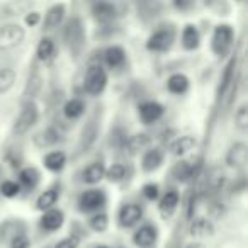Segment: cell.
Instances as JSON below:
<instances>
[{
  "label": "cell",
  "mask_w": 248,
  "mask_h": 248,
  "mask_svg": "<svg viewBox=\"0 0 248 248\" xmlns=\"http://www.w3.org/2000/svg\"><path fill=\"white\" fill-rule=\"evenodd\" d=\"M41 180V173L36 167H26L19 172V186L26 187V189H36V186Z\"/></svg>",
  "instance_id": "24"
},
{
  "label": "cell",
  "mask_w": 248,
  "mask_h": 248,
  "mask_svg": "<svg viewBox=\"0 0 248 248\" xmlns=\"http://www.w3.org/2000/svg\"><path fill=\"white\" fill-rule=\"evenodd\" d=\"M89 224L93 231H97V233H104V231L107 230V226H109V217H107L106 213H97L90 217Z\"/></svg>",
  "instance_id": "33"
},
{
  "label": "cell",
  "mask_w": 248,
  "mask_h": 248,
  "mask_svg": "<svg viewBox=\"0 0 248 248\" xmlns=\"http://www.w3.org/2000/svg\"><path fill=\"white\" fill-rule=\"evenodd\" d=\"M92 16L97 22H102V24H109L116 19L117 11L112 4L109 2H99V4L92 5Z\"/></svg>",
  "instance_id": "13"
},
{
  "label": "cell",
  "mask_w": 248,
  "mask_h": 248,
  "mask_svg": "<svg viewBox=\"0 0 248 248\" xmlns=\"http://www.w3.org/2000/svg\"><path fill=\"white\" fill-rule=\"evenodd\" d=\"M234 124H236V128L245 131L248 128V107L247 104H241L240 107L236 109L234 112Z\"/></svg>",
  "instance_id": "36"
},
{
  "label": "cell",
  "mask_w": 248,
  "mask_h": 248,
  "mask_svg": "<svg viewBox=\"0 0 248 248\" xmlns=\"http://www.w3.org/2000/svg\"><path fill=\"white\" fill-rule=\"evenodd\" d=\"M158 231L155 224H143L133 233V243L140 248H150L156 241Z\"/></svg>",
  "instance_id": "10"
},
{
  "label": "cell",
  "mask_w": 248,
  "mask_h": 248,
  "mask_svg": "<svg viewBox=\"0 0 248 248\" xmlns=\"http://www.w3.org/2000/svg\"><path fill=\"white\" fill-rule=\"evenodd\" d=\"M180 41H182L184 49H187V51H194V49L199 48L201 34H199V31H197L196 26L187 24L186 28L182 29V38H180Z\"/></svg>",
  "instance_id": "18"
},
{
  "label": "cell",
  "mask_w": 248,
  "mask_h": 248,
  "mask_svg": "<svg viewBox=\"0 0 248 248\" xmlns=\"http://www.w3.org/2000/svg\"><path fill=\"white\" fill-rule=\"evenodd\" d=\"M65 4H55L53 7H49L45 16V21H43V29L45 31H51V29L58 28L63 22V19H65Z\"/></svg>",
  "instance_id": "12"
},
{
  "label": "cell",
  "mask_w": 248,
  "mask_h": 248,
  "mask_svg": "<svg viewBox=\"0 0 248 248\" xmlns=\"http://www.w3.org/2000/svg\"><path fill=\"white\" fill-rule=\"evenodd\" d=\"M58 140H60V133L55 128H46L34 136V143L39 148H49V146L56 145Z\"/></svg>",
  "instance_id": "29"
},
{
  "label": "cell",
  "mask_w": 248,
  "mask_h": 248,
  "mask_svg": "<svg viewBox=\"0 0 248 248\" xmlns=\"http://www.w3.org/2000/svg\"><path fill=\"white\" fill-rule=\"evenodd\" d=\"M163 163V152L160 148H150L148 152H145L141 158V169L143 172L152 173L156 169H160Z\"/></svg>",
  "instance_id": "15"
},
{
  "label": "cell",
  "mask_w": 248,
  "mask_h": 248,
  "mask_svg": "<svg viewBox=\"0 0 248 248\" xmlns=\"http://www.w3.org/2000/svg\"><path fill=\"white\" fill-rule=\"evenodd\" d=\"M234 65H236V60H231V62L226 65V70H224V75H223V83H221V89H219V95L221 97H223L224 93H226V90H228V87H230V83L233 82Z\"/></svg>",
  "instance_id": "37"
},
{
  "label": "cell",
  "mask_w": 248,
  "mask_h": 248,
  "mask_svg": "<svg viewBox=\"0 0 248 248\" xmlns=\"http://www.w3.org/2000/svg\"><path fill=\"white\" fill-rule=\"evenodd\" d=\"M175 5L177 9H187V7H190V2H175Z\"/></svg>",
  "instance_id": "43"
},
{
  "label": "cell",
  "mask_w": 248,
  "mask_h": 248,
  "mask_svg": "<svg viewBox=\"0 0 248 248\" xmlns=\"http://www.w3.org/2000/svg\"><path fill=\"white\" fill-rule=\"evenodd\" d=\"M165 109L160 102H155V100H148V102H143L140 104L138 107V114H140V119H141L143 124H152L156 123L160 117L163 116Z\"/></svg>",
  "instance_id": "9"
},
{
  "label": "cell",
  "mask_w": 248,
  "mask_h": 248,
  "mask_svg": "<svg viewBox=\"0 0 248 248\" xmlns=\"http://www.w3.org/2000/svg\"><path fill=\"white\" fill-rule=\"evenodd\" d=\"M234 39V31L230 24H219L214 28L213 32V41H211V48H213L216 56H224L231 49Z\"/></svg>",
  "instance_id": "4"
},
{
  "label": "cell",
  "mask_w": 248,
  "mask_h": 248,
  "mask_svg": "<svg viewBox=\"0 0 248 248\" xmlns=\"http://www.w3.org/2000/svg\"><path fill=\"white\" fill-rule=\"evenodd\" d=\"M107 85V73L100 65H90L83 77V90L90 95H99Z\"/></svg>",
  "instance_id": "3"
},
{
  "label": "cell",
  "mask_w": 248,
  "mask_h": 248,
  "mask_svg": "<svg viewBox=\"0 0 248 248\" xmlns=\"http://www.w3.org/2000/svg\"><path fill=\"white\" fill-rule=\"evenodd\" d=\"M95 133H97L95 131V124H93V121H90V124L87 126L85 129H83V133H82V141L87 138V141L83 143V145H85V148L93 141V140H95Z\"/></svg>",
  "instance_id": "41"
},
{
  "label": "cell",
  "mask_w": 248,
  "mask_h": 248,
  "mask_svg": "<svg viewBox=\"0 0 248 248\" xmlns=\"http://www.w3.org/2000/svg\"><path fill=\"white\" fill-rule=\"evenodd\" d=\"M143 196H145L148 201H156V199H158V196H160L158 184H153V182L145 184V186H143Z\"/></svg>",
  "instance_id": "38"
},
{
  "label": "cell",
  "mask_w": 248,
  "mask_h": 248,
  "mask_svg": "<svg viewBox=\"0 0 248 248\" xmlns=\"http://www.w3.org/2000/svg\"><path fill=\"white\" fill-rule=\"evenodd\" d=\"M26 24L28 26H31V28H34V26H38L39 22H41V14L39 12H36V11H32V12H29L28 16H26Z\"/></svg>",
  "instance_id": "42"
},
{
  "label": "cell",
  "mask_w": 248,
  "mask_h": 248,
  "mask_svg": "<svg viewBox=\"0 0 248 248\" xmlns=\"http://www.w3.org/2000/svg\"><path fill=\"white\" fill-rule=\"evenodd\" d=\"M26 38V31L19 24H5L0 28V51L17 48Z\"/></svg>",
  "instance_id": "5"
},
{
  "label": "cell",
  "mask_w": 248,
  "mask_h": 248,
  "mask_svg": "<svg viewBox=\"0 0 248 248\" xmlns=\"http://www.w3.org/2000/svg\"><path fill=\"white\" fill-rule=\"evenodd\" d=\"M11 248H31V240H29V236L26 233L19 234V236H16L14 240L11 241V245H9Z\"/></svg>",
  "instance_id": "40"
},
{
  "label": "cell",
  "mask_w": 248,
  "mask_h": 248,
  "mask_svg": "<svg viewBox=\"0 0 248 248\" xmlns=\"http://www.w3.org/2000/svg\"><path fill=\"white\" fill-rule=\"evenodd\" d=\"M175 39V32L173 29H158L156 32H153L146 41V49L155 53H163L167 49H170V46L173 45Z\"/></svg>",
  "instance_id": "7"
},
{
  "label": "cell",
  "mask_w": 248,
  "mask_h": 248,
  "mask_svg": "<svg viewBox=\"0 0 248 248\" xmlns=\"http://www.w3.org/2000/svg\"><path fill=\"white\" fill-rule=\"evenodd\" d=\"M172 175L175 177V180H179V182H187V180L194 177V169L189 162H179V163H175V167L172 169Z\"/></svg>",
  "instance_id": "32"
},
{
  "label": "cell",
  "mask_w": 248,
  "mask_h": 248,
  "mask_svg": "<svg viewBox=\"0 0 248 248\" xmlns=\"http://www.w3.org/2000/svg\"><path fill=\"white\" fill-rule=\"evenodd\" d=\"M143 217V209L138 204H124L119 209L117 214V221H119L121 228H133L135 224L140 223Z\"/></svg>",
  "instance_id": "8"
},
{
  "label": "cell",
  "mask_w": 248,
  "mask_h": 248,
  "mask_svg": "<svg viewBox=\"0 0 248 248\" xmlns=\"http://www.w3.org/2000/svg\"><path fill=\"white\" fill-rule=\"evenodd\" d=\"M38 117H39V109H38V104L34 100H28V102L22 106L21 112H19L17 119L14 123V135L21 136V135H26L29 129L38 123Z\"/></svg>",
  "instance_id": "2"
},
{
  "label": "cell",
  "mask_w": 248,
  "mask_h": 248,
  "mask_svg": "<svg viewBox=\"0 0 248 248\" xmlns=\"http://www.w3.org/2000/svg\"><path fill=\"white\" fill-rule=\"evenodd\" d=\"M55 43L51 38H41L38 43V48H36V55H38L39 62H49V60L55 56Z\"/></svg>",
  "instance_id": "30"
},
{
  "label": "cell",
  "mask_w": 248,
  "mask_h": 248,
  "mask_svg": "<svg viewBox=\"0 0 248 248\" xmlns=\"http://www.w3.org/2000/svg\"><path fill=\"white\" fill-rule=\"evenodd\" d=\"M196 143H197L196 138L190 135L179 136V138L170 145V152H172V155H175V156H182V155H186V153H189L190 150L196 146Z\"/></svg>",
  "instance_id": "27"
},
{
  "label": "cell",
  "mask_w": 248,
  "mask_h": 248,
  "mask_svg": "<svg viewBox=\"0 0 248 248\" xmlns=\"http://www.w3.org/2000/svg\"><path fill=\"white\" fill-rule=\"evenodd\" d=\"M60 199V190L56 187H51V189H46L45 192L39 194L38 201H36V209L38 211H49L55 207L56 201Z\"/></svg>",
  "instance_id": "23"
},
{
  "label": "cell",
  "mask_w": 248,
  "mask_h": 248,
  "mask_svg": "<svg viewBox=\"0 0 248 248\" xmlns=\"http://www.w3.org/2000/svg\"><path fill=\"white\" fill-rule=\"evenodd\" d=\"M99 248H109V247H99Z\"/></svg>",
  "instance_id": "45"
},
{
  "label": "cell",
  "mask_w": 248,
  "mask_h": 248,
  "mask_svg": "<svg viewBox=\"0 0 248 248\" xmlns=\"http://www.w3.org/2000/svg\"><path fill=\"white\" fill-rule=\"evenodd\" d=\"M104 177H106V167H104L102 162L90 163V165L87 167V169L83 170V173H82L83 182L90 184V186H93V184H99Z\"/></svg>",
  "instance_id": "21"
},
{
  "label": "cell",
  "mask_w": 248,
  "mask_h": 248,
  "mask_svg": "<svg viewBox=\"0 0 248 248\" xmlns=\"http://www.w3.org/2000/svg\"><path fill=\"white\" fill-rule=\"evenodd\" d=\"M167 90L175 95H182L189 90V78L184 73H173L167 80Z\"/></svg>",
  "instance_id": "26"
},
{
  "label": "cell",
  "mask_w": 248,
  "mask_h": 248,
  "mask_svg": "<svg viewBox=\"0 0 248 248\" xmlns=\"http://www.w3.org/2000/svg\"><path fill=\"white\" fill-rule=\"evenodd\" d=\"M186 248H206V247H204L202 243H189Z\"/></svg>",
  "instance_id": "44"
},
{
  "label": "cell",
  "mask_w": 248,
  "mask_h": 248,
  "mask_svg": "<svg viewBox=\"0 0 248 248\" xmlns=\"http://www.w3.org/2000/svg\"><path fill=\"white\" fill-rule=\"evenodd\" d=\"M16 70L14 68H9V66H5V68H0V95L5 92H9V90L14 87L16 83Z\"/></svg>",
  "instance_id": "31"
},
{
  "label": "cell",
  "mask_w": 248,
  "mask_h": 248,
  "mask_svg": "<svg viewBox=\"0 0 248 248\" xmlns=\"http://www.w3.org/2000/svg\"><path fill=\"white\" fill-rule=\"evenodd\" d=\"M177 206H179V192L175 190H169L165 192V196L160 199V204H158V211L163 217H170L173 213H175Z\"/></svg>",
  "instance_id": "19"
},
{
  "label": "cell",
  "mask_w": 248,
  "mask_h": 248,
  "mask_svg": "<svg viewBox=\"0 0 248 248\" xmlns=\"http://www.w3.org/2000/svg\"><path fill=\"white\" fill-rule=\"evenodd\" d=\"M106 194L104 190H99V189H90V190H85V192L80 194L78 197V209L82 213H92V211H97L100 207L106 206Z\"/></svg>",
  "instance_id": "6"
},
{
  "label": "cell",
  "mask_w": 248,
  "mask_h": 248,
  "mask_svg": "<svg viewBox=\"0 0 248 248\" xmlns=\"http://www.w3.org/2000/svg\"><path fill=\"white\" fill-rule=\"evenodd\" d=\"M106 177L109 182H121L126 177V169L121 163H112L109 169H106Z\"/></svg>",
  "instance_id": "34"
},
{
  "label": "cell",
  "mask_w": 248,
  "mask_h": 248,
  "mask_svg": "<svg viewBox=\"0 0 248 248\" xmlns=\"http://www.w3.org/2000/svg\"><path fill=\"white\" fill-rule=\"evenodd\" d=\"M78 245H80V238L77 234H70V236L60 240L55 248H78Z\"/></svg>",
  "instance_id": "39"
},
{
  "label": "cell",
  "mask_w": 248,
  "mask_h": 248,
  "mask_svg": "<svg viewBox=\"0 0 248 248\" xmlns=\"http://www.w3.org/2000/svg\"><path fill=\"white\" fill-rule=\"evenodd\" d=\"M63 38L68 46V49L73 55H78L82 51L83 45H85V29H83L82 19L80 17H72L65 26L63 31Z\"/></svg>",
  "instance_id": "1"
},
{
  "label": "cell",
  "mask_w": 248,
  "mask_h": 248,
  "mask_svg": "<svg viewBox=\"0 0 248 248\" xmlns=\"http://www.w3.org/2000/svg\"><path fill=\"white\" fill-rule=\"evenodd\" d=\"M190 236L194 238H207L214 233V226L207 217H197V219L192 221L189 228Z\"/></svg>",
  "instance_id": "22"
},
{
  "label": "cell",
  "mask_w": 248,
  "mask_h": 248,
  "mask_svg": "<svg viewBox=\"0 0 248 248\" xmlns=\"http://www.w3.org/2000/svg\"><path fill=\"white\" fill-rule=\"evenodd\" d=\"M0 194L4 197L12 199V197L21 194V186L17 182H14V180H4V182L0 184Z\"/></svg>",
  "instance_id": "35"
},
{
  "label": "cell",
  "mask_w": 248,
  "mask_h": 248,
  "mask_svg": "<svg viewBox=\"0 0 248 248\" xmlns=\"http://www.w3.org/2000/svg\"><path fill=\"white\" fill-rule=\"evenodd\" d=\"M63 114L66 119L77 121L85 114V102L82 99H70L68 102L63 106Z\"/></svg>",
  "instance_id": "28"
},
{
  "label": "cell",
  "mask_w": 248,
  "mask_h": 248,
  "mask_svg": "<svg viewBox=\"0 0 248 248\" xmlns=\"http://www.w3.org/2000/svg\"><path fill=\"white\" fill-rule=\"evenodd\" d=\"M0 173H2V170H0Z\"/></svg>",
  "instance_id": "46"
},
{
  "label": "cell",
  "mask_w": 248,
  "mask_h": 248,
  "mask_svg": "<svg viewBox=\"0 0 248 248\" xmlns=\"http://www.w3.org/2000/svg\"><path fill=\"white\" fill-rule=\"evenodd\" d=\"M150 143V136L146 135V133H138V135L135 136H129L128 140H126V143H124V152L128 153V155H138L141 150H145L146 146H148Z\"/></svg>",
  "instance_id": "17"
},
{
  "label": "cell",
  "mask_w": 248,
  "mask_h": 248,
  "mask_svg": "<svg viewBox=\"0 0 248 248\" xmlns=\"http://www.w3.org/2000/svg\"><path fill=\"white\" fill-rule=\"evenodd\" d=\"M26 230L24 223L17 219H9L5 223L0 224V241H9L11 243L16 236L22 234Z\"/></svg>",
  "instance_id": "14"
},
{
  "label": "cell",
  "mask_w": 248,
  "mask_h": 248,
  "mask_svg": "<svg viewBox=\"0 0 248 248\" xmlns=\"http://www.w3.org/2000/svg\"><path fill=\"white\" fill-rule=\"evenodd\" d=\"M104 60H106V65L109 68H119L126 62V53L121 46H109L104 51Z\"/></svg>",
  "instance_id": "25"
},
{
  "label": "cell",
  "mask_w": 248,
  "mask_h": 248,
  "mask_svg": "<svg viewBox=\"0 0 248 248\" xmlns=\"http://www.w3.org/2000/svg\"><path fill=\"white\" fill-rule=\"evenodd\" d=\"M226 163L233 169L243 167L247 163V145L245 143H234L230 146L226 153Z\"/></svg>",
  "instance_id": "16"
},
{
  "label": "cell",
  "mask_w": 248,
  "mask_h": 248,
  "mask_svg": "<svg viewBox=\"0 0 248 248\" xmlns=\"http://www.w3.org/2000/svg\"><path fill=\"white\" fill-rule=\"evenodd\" d=\"M43 163H45V167L49 170V172L58 173V172H62V170L65 169L66 155L63 152H60V150H55V152L46 153V156L43 158Z\"/></svg>",
  "instance_id": "20"
},
{
  "label": "cell",
  "mask_w": 248,
  "mask_h": 248,
  "mask_svg": "<svg viewBox=\"0 0 248 248\" xmlns=\"http://www.w3.org/2000/svg\"><path fill=\"white\" fill-rule=\"evenodd\" d=\"M41 228L46 231H58L60 228L63 226V223H65V214H63L62 209H56V207H53V209L49 211H45L41 216Z\"/></svg>",
  "instance_id": "11"
}]
</instances>
